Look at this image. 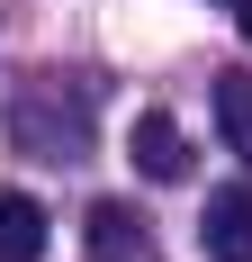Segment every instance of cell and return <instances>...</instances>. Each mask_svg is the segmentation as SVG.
<instances>
[{"instance_id":"cell-1","label":"cell","mask_w":252,"mask_h":262,"mask_svg":"<svg viewBox=\"0 0 252 262\" xmlns=\"http://www.w3.org/2000/svg\"><path fill=\"white\" fill-rule=\"evenodd\" d=\"M198 244H207V262H252V181H225V190H207Z\"/></svg>"},{"instance_id":"cell-3","label":"cell","mask_w":252,"mask_h":262,"mask_svg":"<svg viewBox=\"0 0 252 262\" xmlns=\"http://www.w3.org/2000/svg\"><path fill=\"white\" fill-rule=\"evenodd\" d=\"M45 253V208L27 190H0V262H36Z\"/></svg>"},{"instance_id":"cell-2","label":"cell","mask_w":252,"mask_h":262,"mask_svg":"<svg viewBox=\"0 0 252 262\" xmlns=\"http://www.w3.org/2000/svg\"><path fill=\"white\" fill-rule=\"evenodd\" d=\"M135 172L144 181H189V136H180V118H162V108L135 118Z\"/></svg>"},{"instance_id":"cell-6","label":"cell","mask_w":252,"mask_h":262,"mask_svg":"<svg viewBox=\"0 0 252 262\" xmlns=\"http://www.w3.org/2000/svg\"><path fill=\"white\" fill-rule=\"evenodd\" d=\"M234 18H243V46H252V0H243V9H234Z\"/></svg>"},{"instance_id":"cell-4","label":"cell","mask_w":252,"mask_h":262,"mask_svg":"<svg viewBox=\"0 0 252 262\" xmlns=\"http://www.w3.org/2000/svg\"><path fill=\"white\" fill-rule=\"evenodd\" d=\"M81 244H90L99 262H126V253H144V217L126 208V199H99V208H90V235H81Z\"/></svg>"},{"instance_id":"cell-5","label":"cell","mask_w":252,"mask_h":262,"mask_svg":"<svg viewBox=\"0 0 252 262\" xmlns=\"http://www.w3.org/2000/svg\"><path fill=\"white\" fill-rule=\"evenodd\" d=\"M216 127H225V145L252 163V73H216Z\"/></svg>"}]
</instances>
